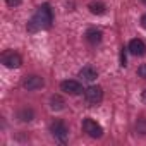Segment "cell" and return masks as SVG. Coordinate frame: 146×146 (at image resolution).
<instances>
[{"instance_id": "1", "label": "cell", "mask_w": 146, "mask_h": 146, "mask_svg": "<svg viewBox=\"0 0 146 146\" xmlns=\"http://www.w3.org/2000/svg\"><path fill=\"white\" fill-rule=\"evenodd\" d=\"M52 21H53V16H52V9H50V5L48 4H43L40 9H38V12H36V16L31 19V23H29V31H36V29H48L50 26H52Z\"/></svg>"}, {"instance_id": "2", "label": "cell", "mask_w": 146, "mask_h": 146, "mask_svg": "<svg viewBox=\"0 0 146 146\" xmlns=\"http://www.w3.org/2000/svg\"><path fill=\"white\" fill-rule=\"evenodd\" d=\"M83 131L91 137H102V134H103L102 125L98 122H95L93 119H84L83 120Z\"/></svg>"}, {"instance_id": "3", "label": "cell", "mask_w": 146, "mask_h": 146, "mask_svg": "<svg viewBox=\"0 0 146 146\" xmlns=\"http://www.w3.org/2000/svg\"><path fill=\"white\" fill-rule=\"evenodd\" d=\"M60 90H62L64 93H67V95H72V96H78V95H81V93L84 91L83 86H81V83H78V81H74V79L62 81V83H60Z\"/></svg>"}, {"instance_id": "4", "label": "cell", "mask_w": 146, "mask_h": 146, "mask_svg": "<svg viewBox=\"0 0 146 146\" xmlns=\"http://www.w3.org/2000/svg\"><path fill=\"white\" fill-rule=\"evenodd\" d=\"M2 64L5 65V67H9V69H17V67H21V64H23V58H21V55L19 53H16V52H4V55H2Z\"/></svg>"}, {"instance_id": "5", "label": "cell", "mask_w": 146, "mask_h": 146, "mask_svg": "<svg viewBox=\"0 0 146 146\" xmlns=\"http://www.w3.org/2000/svg\"><path fill=\"white\" fill-rule=\"evenodd\" d=\"M84 98H86L88 103L96 105V103H100L102 98H103V90H102L100 86H90V88L84 90Z\"/></svg>"}, {"instance_id": "6", "label": "cell", "mask_w": 146, "mask_h": 146, "mask_svg": "<svg viewBox=\"0 0 146 146\" xmlns=\"http://www.w3.org/2000/svg\"><path fill=\"white\" fill-rule=\"evenodd\" d=\"M132 55H136V57H141V55H144L146 53V45H144V41L143 40H139V38H134V40H131L129 41V48H127Z\"/></svg>"}, {"instance_id": "7", "label": "cell", "mask_w": 146, "mask_h": 146, "mask_svg": "<svg viewBox=\"0 0 146 146\" xmlns=\"http://www.w3.org/2000/svg\"><path fill=\"white\" fill-rule=\"evenodd\" d=\"M43 84H45V81H43V78H40V76H28V78L24 79V83H23V86H24L28 91L40 90V88H43Z\"/></svg>"}, {"instance_id": "8", "label": "cell", "mask_w": 146, "mask_h": 146, "mask_svg": "<svg viewBox=\"0 0 146 146\" xmlns=\"http://www.w3.org/2000/svg\"><path fill=\"white\" fill-rule=\"evenodd\" d=\"M52 134L57 137V139H60V141H65L67 139V127H65V124L64 122H60V120H55L53 124H52Z\"/></svg>"}, {"instance_id": "9", "label": "cell", "mask_w": 146, "mask_h": 146, "mask_svg": "<svg viewBox=\"0 0 146 146\" xmlns=\"http://www.w3.org/2000/svg\"><path fill=\"white\" fill-rule=\"evenodd\" d=\"M79 78H81L83 81L91 83V81H95V79L98 78V72H96L91 65H86V67H83V69L79 70Z\"/></svg>"}, {"instance_id": "10", "label": "cell", "mask_w": 146, "mask_h": 146, "mask_svg": "<svg viewBox=\"0 0 146 146\" xmlns=\"http://www.w3.org/2000/svg\"><path fill=\"white\" fill-rule=\"evenodd\" d=\"M86 40L91 43V45H96V43H100L102 41V31L100 29H88L86 31Z\"/></svg>"}, {"instance_id": "11", "label": "cell", "mask_w": 146, "mask_h": 146, "mask_svg": "<svg viewBox=\"0 0 146 146\" xmlns=\"http://www.w3.org/2000/svg\"><path fill=\"white\" fill-rule=\"evenodd\" d=\"M88 9H90V12H91V14L100 16V14H103V12H105V4H103V2H91V4L88 5Z\"/></svg>"}, {"instance_id": "12", "label": "cell", "mask_w": 146, "mask_h": 146, "mask_svg": "<svg viewBox=\"0 0 146 146\" xmlns=\"http://www.w3.org/2000/svg\"><path fill=\"white\" fill-rule=\"evenodd\" d=\"M50 107H52V110H62L64 108V100L60 98V96H52V100H50Z\"/></svg>"}, {"instance_id": "13", "label": "cell", "mask_w": 146, "mask_h": 146, "mask_svg": "<svg viewBox=\"0 0 146 146\" xmlns=\"http://www.w3.org/2000/svg\"><path fill=\"white\" fill-rule=\"evenodd\" d=\"M19 117H21V120H31L33 112L31 110H23V112H19Z\"/></svg>"}, {"instance_id": "14", "label": "cell", "mask_w": 146, "mask_h": 146, "mask_svg": "<svg viewBox=\"0 0 146 146\" xmlns=\"http://www.w3.org/2000/svg\"><path fill=\"white\" fill-rule=\"evenodd\" d=\"M137 74H139V78H143V79H146V64H143V65H139V69H137Z\"/></svg>"}, {"instance_id": "15", "label": "cell", "mask_w": 146, "mask_h": 146, "mask_svg": "<svg viewBox=\"0 0 146 146\" xmlns=\"http://www.w3.org/2000/svg\"><path fill=\"white\" fill-rule=\"evenodd\" d=\"M7 2V5H11V7H16V5H19L23 0H5Z\"/></svg>"}, {"instance_id": "16", "label": "cell", "mask_w": 146, "mask_h": 146, "mask_svg": "<svg viewBox=\"0 0 146 146\" xmlns=\"http://www.w3.org/2000/svg\"><path fill=\"white\" fill-rule=\"evenodd\" d=\"M120 65L124 67L125 65V50L122 48V52H120Z\"/></svg>"}, {"instance_id": "17", "label": "cell", "mask_w": 146, "mask_h": 146, "mask_svg": "<svg viewBox=\"0 0 146 146\" xmlns=\"http://www.w3.org/2000/svg\"><path fill=\"white\" fill-rule=\"evenodd\" d=\"M141 24H143V28H146V14L141 17Z\"/></svg>"}, {"instance_id": "18", "label": "cell", "mask_w": 146, "mask_h": 146, "mask_svg": "<svg viewBox=\"0 0 146 146\" xmlns=\"http://www.w3.org/2000/svg\"><path fill=\"white\" fill-rule=\"evenodd\" d=\"M143 102H144V103H146V91H144V93H143Z\"/></svg>"}, {"instance_id": "19", "label": "cell", "mask_w": 146, "mask_h": 146, "mask_svg": "<svg viewBox=\"0 0 146 146\" xmlns=\"http://www.w3.org/2000/svg\"><path fill=\"white\" fill-rule=\"evenodd\" d=\"M143 2H144V4H146V0H143Z\"/></svg>"}]
</instances>
